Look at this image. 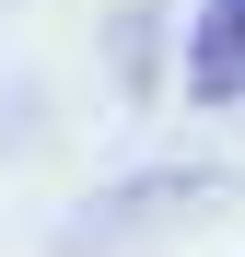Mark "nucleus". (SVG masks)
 I'll list each match as a JSON object with an SVG mask.
<instances>
[{
  "instance_id": "1",
  "label": "nucleus",
  "mask_w": 245,
  "mask_h": 257,
  "mask_svg": "<svg viewBox=\"0 0 245 257\" xmlns=\"http://www.w3.org/2000/svg\"><path fill=\"white\" fill-rule=\"evenodd\" d=\"M187 94L198 105H245V0H210L187 24Z\"/></svg>"
}]
</instances>
